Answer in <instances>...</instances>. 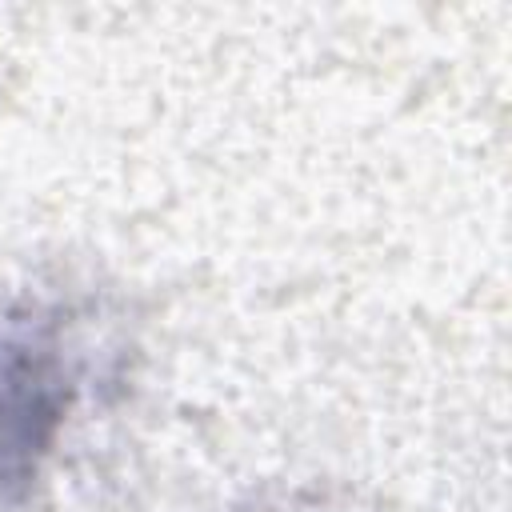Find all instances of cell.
I'll return each instance as SVG.
<instances>
[{
    "label": "cell",
    "instance_id": "6da1fadb",
    "mask_svg": "<svg viewBox=\"0 0 512 512\" xmlns=\"http://www.w3.org/2000/svg\"><path fill=\"white\" fill-rule=\"evenodd\" d=\"M80 388L56 308L0 296V496L24 492Z\"/></svg>",
    "mask_w": 512,
    "mask_h": 512
}]
</instances>
